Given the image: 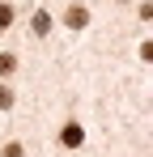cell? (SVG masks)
Here are the masks:
<instances>
[{
  "label": "cell",
  "mask_w": 153,
  "mask_h": 157,
  "mask_svg": "<svg viewBox=\"0 0 153 157\" xmlns=\"http://www.w3.org/2000/svg\"><path fill=\"white\" fill-rule=\"evenodd\" d=\"M60 140H64V144H68V149H76V144H81V140H85V132L76 128V123H68V128H64V136H60Z\"/></svg>",
  "instance_id": "obj_1"
},
{
  "label": "cell",
  "mask_w": 153,
  "mask_h": 157,
  "mask_svg": "<svg viewBox=\"0 0 153 157\" xmlns=\"http://www.w3.org/2000/svg\"><path fill=\"white\" fill-rule=\"evenodd\" d=\"M4 157H22V144H4Z\"/></svg>",
  "instance_id": "obj_7"
},
{
  "label": "cell",
  "mask_w": 153,
  "mask_h": 157,
  "mask_svg": "<svg viewBox=\"0 0 153 157\" xmlns=\"http://www.w3.org/2000/svg\"><path fill=\"white\" fill-rule=\"evenodd\" d=\"M47 30H51V17L47 13H34V34H47Z\"/></svg>",
  "instance_id": "obj_3"
},
{
  "label": "cell",
  "mask_w": 153,
  "mask_h": 157,
  "mask_svg": "<svg viewBox=\"0 0 153 157\" xmlns=\"http://www.w3.org/2000/svg\"><path fill=\"white\" fill-rule=\"evenodd\" d=\"M13 68H17V59L13 55H0V72H13Z\"/></svg>",
  "instance_id": "obj_4"
},
{
  "label": "cell",
  "mask_w": 153,
  "mask_h": 157,
  "mask_svg": "<svg viewBox=\"0 0 153 157\" xmlns=\"http://www.w3.org/2000/svg\"><path fill=\"white\" fill-rule=\"evenodd\" d=\"M9 106H13V94H9V89L0 85V110H9Z\"/></svg>",
  "instance_id": "obj_6"
},
{
  "label": "cell",
  "mask_w": 153,
  "mask_h": 157,
  "mask_svg": "<svg viewBox=\"0 0 153 157\" xmlns=\"http://www.w3.org/2000/svg\"><path fill=\"white\" fill-rule=\"evenodd\" d=\"M85 21H89V13H85L81 4H73V9H68V26H73V30H81Z\"/></svg>",
  "instance_id": "obj_2"
},
{
  "label": "cell",
  "mask_w": 153,
  "mask_h": 157,
  "mask_svg": "<svg viewBox=\"0 0 153 157\" xmlns=\"http://www.w3.org/2000/svg\"><path fill=\"white\" fill-rule=\"evenodd\" d=\"M9 21H13V9H9V4H0V30L9 26Z\"/></svg>",
  "instance_id": "obj_5"
}]
</instances>
